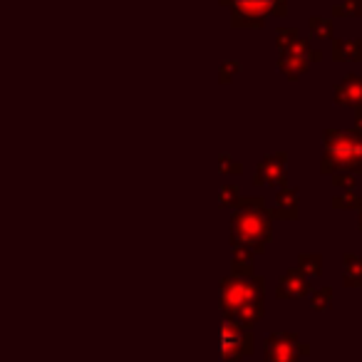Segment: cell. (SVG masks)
<instances>
[{
    "mask_svg": "<svg viewBox=\"0 0 362 362\" xmlns=\"http://www.w3.org/2000/svg\"><path fill=\"white\" fill-rule=\"evenodd\" d=\"M278 0H233V6L241 16L248 18H258V16H266L276 8Z\"/></svg>",
    "mask_w": 362,
    "mask_h": 362,
    "instance_id": "cell-1",
    "label": "cell"
}]
</instances>
